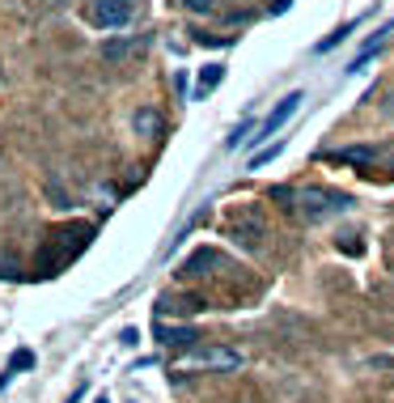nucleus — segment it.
I'll list each match as a JSON object with an SVG mask.
<instances>
[{
	"instance_id": "4468645a",
	"label": "nucleus",
	"mask_w": 394,
	"mask_h": 403,
	"mask_svg": "<svg viewBox=\"0 0 394 403\" xmlns=\"http://www.w3.org/2000/svg\"><path fill=\"white\" fill-rule=\"evenodd\" d=\"M275 153H280V140H275L271 149H263V153H255V158H250V170H259V166H267V162H275Z\"/></svg>"
},
{
	"instance_id": "20e7f679",
	"label": "nucleus",
	"mask_w": 394,
	"mask_h": 403,
	"mask_svg": "<svg viewBox=\"0 0 394 403\" xmlns=\"http://www.w3.org/2000/svg\"><path fill=\"white\" fill-rule=\"evenodd\" d=\"M187 361L191 365H216V370H238L242 365V352H229V348H191Z\"/></svg>"
},
{
	"instance_id": "f3484780",
	"label": "nucleus",
	"mask_w": 394,
	"mask_h": 403,
	"mask_svg": "<svg viewBox=\"0 0 394 403\" xmlns=\"http://www.w3.org/2000/svg\"><path fill=\"white\" fill-rule=\"evenodd\" d=\"M390 166H394V153H390Z\"/></svg>"
},
{
	"instance_id": "2eb2a0df",
	"label": "nucleus",
	"mask_w": 394,
	"mask_h": 403,
	"mask_svg": "<svg viewBox=\"0 0 394 403\" xmlns=\"http://www.w3.org/2000/svg\"><path fill=\"white\" fill-rule=\"evenodd\" d=\"M187 9H191V13H208V9H212V0H187Z\"/></svg>"
},
{
	"instance_id": "1a4fd4ad",
	"label": "nucleus",
	"mask_w": 394,
	"mask_h": 403,
	"mask_svg": "<svg viewBox=\"0 0 394 403\" xmlns=\"http://www.w3.org/2000/svg\"><path fill=\"white\" fill-rule=\"evenodd\" d=\"M30 365H34V352H30V348H17V352H13V361H9V370H5V374H0V386H5V382H9L13 374H22V370H30Z\"/></svg>"
},
{
	"instance_id": "6e6552de",
	"label": "nucleus",
	"mask_w": 394,
	"mask_h": 403,
	"mask_svg": "<svg viewBox=\"0 0 394 403\" xmlns=\"http://www.w3.org/2000/svg\"><path fill=\"white\" fill-rule=\"evenodd\" d=\"M136 132H140V136H161V115H157L153 107L136 111Z\"/></svg>"
},
{
	"instance_id": "ddd939ff",
	"label": "nucleus",
	"mask_w": 394,
	"mask_h": 403,
	"mask_svg": "<svg viewBox=\"0 0 394 403\" xmlns=\"http://www.w3.org/2000/svg\"><path fill=\"white\" fill-rule=\"evenodd\" d=\"M250 132H255V119H242V123L234 128V136H229V140H225V144H229V149H238L242 140H250Z\"/></svg>"
},
{
	"instance_id": "0eeeda50",
	"label": "nucleus",
	"mask_w": 394,
	"mask_h": 403,
	"mask_svg": "<svg viewBox=\"0 0 394 403\" xmlns=\"http://www.w3.org/2000/svg\"><path fill=\"white\" fill-rule=\"evenodd\" d=\"M212 264H220V255L204 246V250H195V255L183 264V272H179V276H199V272H204V268H212Z\"/></svg>"
},
{
	"instance_id": "9d476101",
	"label": "nucleus",
	"mask_w": 394,
	"mask_h": 403,
	"mask_svg": "<svg viewBox=\"0 0 394 403\" xmlns=\"http://www.w3.org/2000/svg\"><path fill=\"white\" fill-rule=\"evenodd\" d=\"M220 77H225V64H208V68L199 73V85H195V93H212V89L220 85Z\"/></svg>"
},
{
	"instance_id": "7ed1b4c3",
	"label": "nucleus",
	"mask_w": 394,
	"mask_h": 403,
	"mask_svg": "<svg viewBox=\"0 0 394 403\" xmlns=\"http://www.w3.org/2000/svg\"><path fill=\"white\" fill-rule=\"evenodd\" d=\"M301 102H305V93H301V89H293L289 98H280V107H275V111H271V115L263 119V128H255V136H250L246 144H263V140H271V136H275L280 128H285V123H289V119L297 115V107H301Z\"/></svg>"
},
{
	"instance_id": "f8f14e48",
	"label": "nucleus",
	"mask_w": 394,
	"mask_h": 403,
	"mask_svg": "<svg viewBox=\"0 0 394 403\" xmlns=\"http://www.w3.org/2000/svg\"><path fill=\"white\" fill-rule=\"evenodd\" d=\"M352 30H356V22H348V26H340V30H335L331 38H322V43H318V52H331V47H340V43H344V38H348Z\"/></svg>"
},
{
	"instance_id": "423d86ee",
	"label": "nucleus",
	"mask_w": 394,
	"mask_h": 403,
	"mask_svg": "<svg viewBox=\"0 0 394 403\" xmlns=\"http://www.w3.org/2000/svg\"><path fill=\"white\" fill-rule=\"evenodd\" d=\"M331 162H348V166H369V162H377V149H369V144H361V149H335V153H326Z\"/></svg>"
},
{
	"instance_id": "f03ea898",
	"label": "nucleus",
	"mask_w": 394,
	"mask_h": 403,
	"mask_svg": "<svg viewBox=\"0 0 394 403\" xmlns=\"http://www.w3.org/2000/svg\"><path fill=\"white\" fill-rule=\"evenodd\" d=\"M297 204H301V213H305L310 221H322L326 213H348V208H352V195L314 187V191H301V195H297Z\"/></svg>"
},
{
	"instance_id": "f257e3e1",
	"label": "nucleus",
	"mask_w": 394,
	"mask_h": 403,
	"mask_svg": "<svg viewBox=\"0 0 394 403\" xmlns=\"http://www.w3.org/2000/svg\"><path fill=\"white\" fill-rule=\"evenodd\" d=\"M93 238V225L89 221H77V225H64V229H55L43 246V255H38V276H55L77 250H85Z\"/></svg>"
},
{
	"instance_id": "9b49d317",
	"label": "nucleus",
	"mask_w": 394,
	"mask_h": 403,
	"mask_svg": "<svg viewBox=\"0 0 394 403\" xmlns=\"http://www.w3.org/2000/svg\"><path fill=\"white\" fill-rule=\"evenodd\" d=\"M157 335H161V344H174V348H183V344H191V340H195V331H191V327H174V331H170V327H157Z\"/></svg>"
},
{
	"instance_id": "dca6fc26",
	"label": "nucleus",
	"mask_w": 394,
	"mask_h": 403,
	"mask_svg": "<svg viewBox=\"0 0 394 403\" xmlns=\"http://www.w3.org/2000/svg\"><path fill=\"white\" fill-rule=\"evenodd\" d=\"M98 403H110V399H98Z\"/></svg>"
},
{
	"instance_id": "39448f33",
	"label": "nucleus",
	"mask_w": 394,
	"mask_h": 403,
	"mask_svg": "<svg viewBox=\"0 0 394 403\" xmlns=\"http://www.w3.org/2000/svg\"><path fill=\"white\" fill-rule=\"evenodd\" d=\"M93 17H98V26H128L132 22V0H98Z\"/></svg>"
}]
</instances>
